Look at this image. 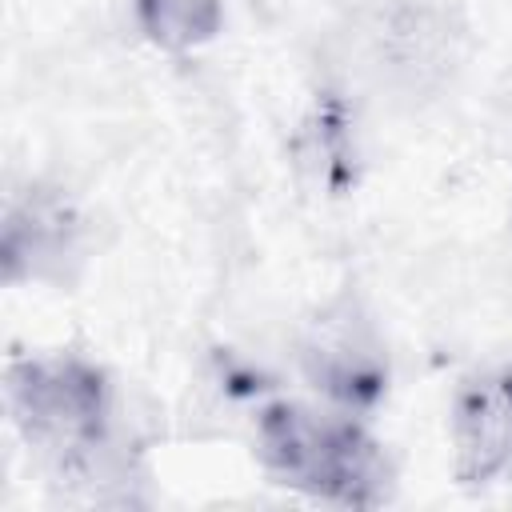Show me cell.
Returning <instances> with one entry per match:
<instances>
[{"label": "cell", "instance_id": "6da1fadb", "mask_svg": "<svg viewBox=\"0 0 512 512\" xmlns=\"http://www.w3.org/2000/svg\"><path fill=\"white\" fill-rule=\"evenodd\" d=\"M260 456L280 484L328 504L372 508L388 496V460L348 416L272 404L260 416Z\"/></svg>", "mask_w": 512, "mask_h": 512}, {"label": "cell", "instance_id": "7a4b0ae2", "mask_svg": "<svg viewBox=\"0 0 512 512\" xmlns=\"http://www.w3.org/2000/svg\"><path fill=\"white\" fill-rule=\"evenodd\" d=\"M8 408L28 444L60 460L84 464L108 436L104 372L76 356H28L8 368Z\"/></svg>", "mask_w": 512, "mask_h": 512}, {"label": "cell", "instance_id": "3957f363", "mask_svg": "<svg viewBox=\"0 0 512 512\" xmlns=\"http://www.w3.org/2000/svg\"><path fill=\"white\" fill-rule=\"evenodd\" d=\"M304 372L344 408H368L384 392V348L356 304L340 300L312 320L304 340Z\"/></svg>", "mask_w": 512, "mask_h": 512}, {"label": "cell", "instance_id": "277c9868", "mask_svg": "<svg viewBox=\"0 0 512 512\" xmlns=\"http://www.w3.org/2000/svg\"><path fill=\"white\" fill-rule=\"evenodd\" d=\"M80 220L52 188H28L4 216V280H64V264L80 260Z\"/></svg>", "mask_w": 512, "mask_h": 512}, {"label": "cell", "instance_id": "5b68a950", "mask_svg": "<svg viewBox=\"0 0 512 512\" xmlns=\"http://www.w3.org/2000/svg\"><path fill=\"white\" fill-rule=\"evenodd\" d=\"M452 444L456 476L464 484L512 476V372L464 384L452 412Z\"/></svg>", "mask_w": 512, "mask_h": 512}, {"label": "cell", "instance_id": "8992f818", "mask_svg": "<svg viewBox=\"0 0 512 512\" xmlns=\"http://www.w3.org/2000/svg\"><path fill=\"white\" fill-rule=\"evenodd\" d=\"M136 20L152 44L184 52L220 32L224 0H136Z\"/></svg>", "mask_w": 512, "mask_h": 512}]
</instances>
